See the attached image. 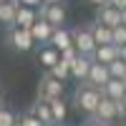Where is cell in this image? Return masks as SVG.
<instances>
[{"mask_svg": "<svg viewBox=\"0 0 126 126\" xmlns=\"http://www.w3.org/2000/svg\"><path fill=\"white\" fill-rule=\"evenodd\" d=\"M101 98H103V91L98 86H93V83H88V81H81L78 86H76V93H73V103H76V109L83 111V113H88V116L96 113Z\"/></svg>", "mask_w": 126, "mask_h": 126, "instance_id": "1", "label": "cell"}, {"mask_svg": "<svg viewBox=\"0 0 126 126\" xmlns=\"http://www.w3.org/2000/svg\"><path fill=\"white\" fill-rule=\"evenodd\" d=\"M5 43H8L10 48H13L15 53H28V50L35 46V38H33V33H30V28L13 25V28H8Z\"/></svg>", "mask_w": 126, "mask_h": 126, "instance_id": "2", "label": "cell"}, {"mask_svg": "<svg viewBox=\"0 0 126 126\" xmlns=\"http://www.w3.org/2000/svg\"><path fill=\"white\" fill-rule=\"evenodd\" d=\"M58 96H63V81L50 76V73L40 76V81H38V98L50 101V98H58Z\"/></svg>", "mask_w": 126, "mask_h": 126, "instance_id": "3", "label": "cell"}, {"mask_svg": "<svg viewBox=\"0 0 126 126\" xmlns=\"http://www.w3.org/2000/svg\"><path fill=\"white\" fill-rule=\"evenodd\" d=\"M73 46H76L81 53H86V56H93V50H96V38H93L91 33V25H78V28H73Z\"/></svg>", "mask_w": 126, "mask_h": 126, "instance_id": "4", "label": "cell"}, {"mask_svg": "<svg viewBox=\"0 0 126 126\" xmlns=\"http://www.w3.org/2000/svg\"><path fill=\"white\" fill-rule=\"evenodd\" d=\"M40 10V18H46L48 23H53L56 28H61L63 23H66V18H68V13H66V8H63V3H43L38 8Z\"/></svg>", "mask_w": 126, "mask_h": 126, "instance_id": "5", "label": "cell"}, {"mask_svg": "<svg viewBox=\"0 0 126 126\" xmlns=\"http://www.w3.org/2000/svg\"><path fill=\"white\" fill-rule=\"evenodd\" d=\"M111 78H113V76H111L109 63H101V61H93V63H91V71H88V78H86L88 83H93V86L103 88Z\"/></svg>", "mask_w": 126, "mask_h": 126, "instance_id": "6", "label": "cell"}, {"mask_svg": "<svg viewBox=\"0 0 126 126\" xmlns=\"http://www.w3.org/2000/svg\"><path fill=\"white\" fill-rule=\"evenodd\" d=\"M93 119H98L101 124L111 126L113 121L119 119V111H116V101H113V98H109V96H103V98H101V103H98V109H96V113H93Z\"/></svg>", "mask_w": 126, "mask_h": 126, "instance_id": "7", "label": "cell"}, {"mask_svg": "<svg viewBox=\"0 0 126 126\" xmlns=\"http://www.w3.org/2000/svg\"><path fill=\"white\" fill-rule=\"evenodd\" d=\"M96 20H101V23H106L111 28H116V25H121V10L116 5H111V3H103L96 10Z\"/></svg>", "mask_w": 126, "mask_h": 126, "instance_id": "8", "label": "cell"}, {"mask_svg": "<svg viewBox=\"0 0 126 126\" xmlns=\"http://www.w3.org/2000/svg\"><path fill=\"white\" fill-rule=\"evenodd\" d=\"M18 8H20V0H3L0 3V25L13 28L18 18Z\"/></svg>", "mask_w": 126, "mask_h": 126, "instance_id": "9", "label": "cell"}, {"mask_svg": "<svg viewBox=\"0 0 126 126\" xmlns=\"http://www.w3.org/2000/svg\"><path fill=\"white\" fill-rule=\"evenodd\" d=\"M53 30H56V25H53V23H48V20H46V18H40V15H38L35 23L30 25V33H33L35 43H48L50 35H53Z\"/></svg>", "mask_w": 126, "mask_h": 126, "instance_id": "10", "label": "cell"}, {"mask_svg": "<svg viewBox=\"0 0 126 126\" xmlns=\"http://www.w3.org/2000/svg\"><path fill=\"white\" fill-rule=\"evenodd\" d=\"M91 63H93V56L81 53L76 61L71 63V78H76V81H86V78H88V71H91Z\"/></svg>", "mask_w": 126, "mask_h": 126, "instance_id": "11", "label": "cell"}, {"mask_svg": "<svg viewBox=\"0 0 126 126\" xmlns=\"http://www.w3.org/2000/svg\"><path fill=\"white\" fill-rule=\"evenodd\" d=\"M58 61H61V50H58L56 46H50V43H48L46 48H40V50H38V63H40L46 71H50Z\"/></svg>", "mask_w": 126, "mask_h": 126, "instance_id": "12", "label": "cell"}, {"mask_svg": "<svg viewBox=\"0 0 126 126\" xmlns=\"http://www.w3.org/2000/svg\"><path fill=\"white\" fill-rule=\"evenodd\" d=\"M48 43H50V46H56L58 50H66L68 46H73V30H66L63 25H61V28H56Z\"/></svg>", "mask_w": 126, "mask_h": 126, "instance_id": "13", "label": "cell"}, {"mask_svg": "<svg viewBox=\"0 0 126 126\" xmlns=\"http://www.w3.org/2000/svg\"><path fill=\"white\" fill-rule=\"evenodd\" d=\"M116 58H119V46L116 43H103V46H96V50H93V61L111 63Z\"/></svg>", "mask_w": 126, "mask_h": 126, "instance_id": "14", "label": "cell"}, {"mask_svg": "<svg viewBox=\"0 0 126 126\" xmlns=\"http://www.w3.org/2000/svg\"><path fill=\"white\" fill-rule=\"evenodd\" d=\"M35 20H38V8H30V5H23V3H20L15 25H20V28H30Z\"/></svg>", "mask_w": 126, "mask_h": 126, "instance_id": "15", "label": "cell"}, {"mask_svg": "<svg viewBox=\"0 0 126 126\" xmlns=\"http://www.w3.org/2000/svg\"><path fill=\"white\" fill-rule=\"evenodd\" d=\"M101 91H103V96L119 101V98H124V93H126V78H111Z\"/></svg>", "mask_w": 126, "mask_h": 126, "instance_id": "16", "label": "cell"}, {"mask_svg": "<svg viewBox=\"0 0 126 126\" xmlns=\"http://www.w3.org/2000/svg\"><path fill=\"white\" fill-rule=\"evenodd\" d=\"M50 109H53V121H56V124H63V121H66L68 106H66V101H63V96L50 98Z\"/></svg>", "mask_w": 126, "mask_h": 126, "instance_id": "17", "label": "cell"}, {"mask_svg": "<svg viewBox=\"0 0 126 126\" xmlns=\"http://www.w3.org/2000/svg\"><path fill=\"white\" fill-rule=\"evenodd\" d=\"M48 73H50V76H56V78H61V81H66V78H71V63L61 58V61H58Z\"/></svg>", "mask_w": 126, "mask_h": 126, "instance_id": "18", "label": "cell"}, {"mask_svg": "<svg viewBox=\"0 0 126 126\" xmlns=\"http://www.w3.org/2000/svg\"><path fill=\"white\" fill-rule=\"evenodd\" d=\"M109 68H111V76H113V78H126V61H124V58L111 61Z\"/></svg>", "mask_w": 126, "mask_h": 126, "instance_id": "19", "label": "cell"}, {"mask_svg": "<svg viewBox=\"0 0 126 126\" xmlns=\"http://www.w3.org/2000/svg\"><path fill=\"white\" fill-rule=\"evenodd\" d=\"M20 119H23V124H25V126H46V121L40 119L38 113H33L30 109H28V113H25V116H20Z\"/></svg>", "mask_w": 126, "mask_h": 126, "instance_id": "20", "label": "cell"}, {"mask_svg": "<svg viewBox=\"0 0 126 126\" xmlns=\"http://www.w3.org/2000/svg\"><path fill=\"white\" fill-rule=\"evenodd\" d=\"M15 121H18V119H15V113L10 111V109H5V106L0 109V126H13Z\"/></svg>", "mask_w": 126, "mask_h": 126, "instance_id": "21", "label": "cell"}, {"mask_svg": "<svg viewBox=\"0 0 126 126\" xmlns=\"http://www.w3.org/2000/svg\"><path fill=\"white\" fill-rule=\"evenodd\" d=\"M113 43L116 46H126V25L124 23L113 28Z\"/></svg>", "mask_w": 126, "mask_h": 126, "instance_id": "22", "label": "cell"}, {"mask_svg": "<svg viewBox=\"0 0 126 126\" xmlns=\"http://www.w3.org/2000/svg\"><path fill=\"white\" fill-rule=\"evenodd\" d=\"M78 56H81V50H78L76 46H68L66 50H61V58H63V61H68V63H73Z\"/></svg>", "mask_w": 126, "mask_h": 126, "instance_id": "23", "label": "cell"}, {"mask_svg": "<svg viewBox=\"0 0 126 126\" xmlns=\"http://www.w3.org/2000/svg\"><path fill=\"white\" fill-rule=\"evenodd\" d=\"M20 3H23V5H30V8H40L46 0H20Z\"/></svg>", "mask_w": 126, "mask_h": 126, "instance_id": "24", "label": "cell"}, {"mask_svg": "<svg viewBox=\"0 0 126 126\" xmlns=\"http://www.w3.org/2000/svg\"><path fill=\"white\" fill-rule=\"evenodd\" d=\"M83 126H106V124H101L98 119H93V116H91V119H88L86 124H83Z\"/></svg>", "mask_w": 126, "mask_h": 126, "instance_id": "25", "label": "cell"}, {"mask_svg": "<svg viewBox=\"0 0 126 126\" xmlns=\"http://www.w3.org/2000/svg\"><path fill=\"white\" fill-rule=\"evenodd\" d=\"M109 3H111V5H116L119 10H124V8H126V0H109Z\"/></svg>", "mask_w": 126, "mask_h": 126, "instance_id": "26", "label": "cell"}, {"mask_svg": "<svg viewBox=\"0 0 126 126\" xmlns=\"http://www.w3.org/2000/svg\"><path fill=\"white\" fill-rule=\"evenodd\" d=\"M119 58L126 61V46H119Z\"/></svg>", "mask_w": 126, "mask_h": 126, "instance_id": "27", "label": "cell"}, {"mask_svg": "<svg viewBox=\"0 0 126 126\" xmlns=\"http://www.w3.org/2000/svg\"><path fill=\"white\" fill-rule=\"evenodd\" d=\"M121 23H124V25H126V8H124V10H121Z\"/></svg>", "mask_w": 126, "mask_h": 126, "instance_id": "28", "label": "cell"}, {"mask_svg": "<svg viewBox=\"0 0 126 126\" xmlns=\"http://www.w3.org/2000/svg\"><path fill=\"white\" fill-rule=\"evenodd\" d=\"M13 126H25V124H23V119H18V121H15Z\"/></svg>", "mask_w": 126, "mask_h": 126, "instance_id": "29", "label": "cell"}, {"mask_svg": "<svg viewBox=\"0 0 126 126\" xmlns=\"http://www.w3.org/2000/svg\"><path fill=\"white\" fill-rule=\"evenodd\" d=\"M46 126H58V124H56V121H50V124H46Z\"/></svg>", "mask_w": 126, "mask_h": 126, "instance_id": "30", "label": "cell"}, {"mask_svg": "<svg viewBox=\"0 0 126 126\" xmlns=\"http://www.w3.org/2000/svg\"><path fill=\"white\" fill-rule=\"evenodd\" d=\"M0 109H3V93H0Z\"/></svg>", "mask_w": 126, "mask_h": 126, "instance_id": "31", "label": "cell"}, {"mask_svg": "<svg viewBox=\"0 0 126 126\" xmlns=\"http://www.w3.org/2000/svg\"><path fill=\"white\" fill-rule=\"evenodd\" d=\"M46 3H61V0H46Z\"/></svg>", "mask_w": 126, "mask_h": 126, "instance_id": "32", "label": "cell"}, {"mask_svg": "<svg viewBox=\"0 0 126 126\" xmlns=\"http://www.w3.org/2000/svg\"><path fill=\"white\" fill-rule=\"evenodd\" d=\"M124 103H126V93H124Z\"/></svg>", "mask_w": 126, "mask_h": 126, "instance_id": "33", "label": "cell"}, {"mask_svg": "<svg viewBox=\"0 0 126 126\" xmlns=\"http://www.w3.org/2000/svg\"><path fill=\"white\" fill-rule=\"evenodd\" d=\"M0 3H3V0H0Z\"/></svg>", "mask_w": 126, "mask_h": 126, "instance_id": "34", "label": "cell"}]
</instances>
